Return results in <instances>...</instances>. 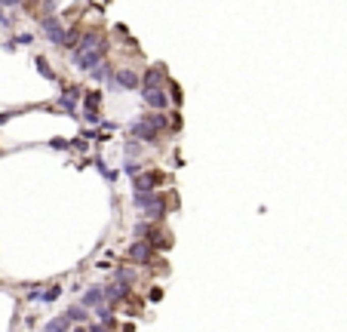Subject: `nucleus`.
<instances>
[{"instance_id":"obj_1","label":"nucleus","mask_w":347,"mask_h":332,"mask_svg":"<svg viewBox=\"0 0 347 332\" xmlns=\"http://www.w3.org/2000/svg\"><path fill=\"white\" fill-rule=\"evenodd\" d=\"M132 203H135V206L141 209V215L151 218V222H160V218H166V212H169L166 197L157 194V191H151V194H132Z\"/></svg>"},{"instance_id":"obj_2","label":"nucleus","mask_w":347,"mask_h":332,"mask_svg":"<svg viewBox=\"0 0 347 332\" xmlns=\"http://www.w3.org/2000/svg\"><path fill=\"white\" fill-rule=\"evenodd\" d=\"M126 259L135 262V265H151V262L157 259V249H154L148 240H132V243L126 246Z\"/></svg>"},{"instance_id":"obj_3","label":"nucleus","mask_w":347,"mask_h":332,"mask_svg":"<svg viewBox=\"0 0 347 332\" xmlns=\"http://www.w3.org/2000/svg\"><path fill=\"white\" fill-rule=\"evenodd\" d=\"M105 49H108L105 43H102L99 49H90V52H80V49H77V52L71 56V65H74L77 71H93L96 65H102V62H105Z\"/></svg>"},{"instance_id":"obj_4","label":"nucleus","mask_w":347,"mask_h":332,"mask_svg":"<svg viewBox=\"0 0 347 332\" xmlns=\"http://www.w3.org/2000/svg\"><path fill=\"white\" fill-rule=\"evenodd\" d=\"M108 83H111V90H138L141 87V77L132 68H117Z\"/></svg>"},{"instance_id":"obj_5","label":"nucleus","mask_w":347,"mask_h":332,"mask_svg":"<svg viewBox=\"0 0 347 332\" xmlns=\"http://www.w3.org/2000/svg\"><path fill=\"white\" fill-rule=\"evenodd\" d=\"M129 132H132L138 142H144V145H157V142H160V132H157L151 123H144V117L132 120V123H129Z\"/></svg>"},{"instance_id":"obj_6","label":"nucleus","mask_w":347,"mask_h":332,"mask_svg":"<svg viewBox=\"0 0 347 332\" xmlns=\"http://www.w3.org/2000/svg\"><path fill=\"white\" fill-rule=\"evenodd\" d=\"M141 77V90H163V83H166V71L163 65H154V68H144Z\"/></svg>"},{"instance_id":"obj_7","label":"nucleus","mask_w":347,"mask_h":332,"mask_svg":"<svg viewBox=\"0 0 347 332\" xmlns=\"http://www.w3.org/2000/svg\"><path fill=\"white\" fill-rule=\"evenodd\" d=\"M160 182V173H151V170H141L138 176H132V191L135 194H151Z\"/></svg>"},{"instance_id":"obj_8","label":"nucleus","mask_w":347,"mask_h":332,"mask_svg":"<svg viewBox=\"0 0 347 332\" xmlns=\"http://www.w3.org/2000/svg\"><path fill=\"white\" fill-rule=\"evenodd\" d=\"M80 99H83V90H80V87H68V90L59 96V102H55V105H59V108H65L71 117H77V105H80Z\"/></svg>"},{"instance_id":"obj_9","label":"nucleus","mask_w":347,"mask_h":332,"mask_svg":"<svg viewBox=\"0 0 347 332\" xmlns=\"http://www.w3.org/2000/svg\"><path fill=\"white\" fill-rule=\"evenodd\" d=\"M43 22V34L55 43V46H62L65 43V28H62V22L55 19V16H46V19H40Z\"/></svg>"},{"instance_id":"obj_10","label":"nucleus","mask_w":347,"mask_h":332,"mask_svg":"<svg viewBox=\"0 0 347 332\" xmlns=\"http://www.w3.org/2000/svg\"><path fill=\"white\" fill-rule=\"evenodd\" d=\"M141 99H144V105L154 108V111H163V108L169 105V96H166L163 90H141Z\"/></svg>"},{"instance_id":"obj_11","label":"nucleus","mask_w":347,"mask_h":332,"mask_svg":"<svg viewBox=\"0 0 347 332\" xmlns=\"http://www.w3.org/2000/svg\"><path fill=\"white\" fill-rule=\"evenodd\" d=\"M102 289H105V301H108V305L123 301V298H126V292H129V289H126L123 283H117V280H114V283H108V286H102Z\"/></svg>"},{"instance_id":"obj_12","label":"nucleus","mask_w":347,"mask_h":332,"mask_svg":"<svg viewBox=\"0 0 347 332\" xmlns=\"http://www.w3.org/2000/svg\"><path fill=\"white\" fill-rule=\"evenodd\" d=\"M99 46H102V34H99V31H86V34L80 37V43H77L80 52H90V49H99Z\"/></svg>"},{"instance_id":"obj_13","label":"nucleus","mask_w":347,"mask_h":332,"mask_svg":"<svg viewBox=\"0 0 347 332\" xmlns=\"http://www.w3.org/2000/svg\"><path fill=\"white\" fill-rule=\"evenodd\" d=\"M102 301H105V289H102V286H90V289L83 292V298H80L83 308H90V305H102Z\"/></svg>"},{"instance_id":"obj_14","label":"nucleus","mask_w":347,"mask_h":332,"mask_svg":"<svg viewBox=\"0 0 347 332\" xmlns=\"http://www.w3.org/2000/svg\"><path fill=\"white\" fill-rule=\"evenodd\" d=\"M144 123H151L157 132H163V129H169V117L163 114V111H151V114H144Z\"/></svg>"},{"instance_id":"obj_15","label":"nucleus","mask_w":347,"mask_h":332,"mask_svg":"<svg viewBox=\"0 0 347 332\" xmlns=\"http://www.w3.org/2000/svg\"><path fill=\"white\" fill-rule=\"evenodd\" d=\"M65 317H68L71 323H86V317H90V314H86V308H83V305H71V308L65 311Z\"/></svg>"},{"instance_id":"obj_16","label":"nucleus","mask_w":347,"mask_h":332,"mask_svg":"<svg viewBox=\"0 0 347 332\" xmlns=\"http://www.w3.org/2000/svg\"><path fill=\"white\" fill-rule=\"evenodd\" d=\"M111 74H114V71H111V65H108V62H102V65H96V68H93V80H96V83H108V80H111Z\"/></svg>"},{"instance_id":"obj_17","label":"nucleus","mask_w":347,"mask_h":332,"mask_svg":"<svg viewBox=\"0 0 347 332\" xmlns=\"http://www.w3.org/2000/svg\"><path fill=\"white\" fill-rule=\"evenodd\" d=\"M114 280H117V283H123V286H132V283H135V271H132V268H117Z\"/></svg>"},{"instance_id":"obj_18","label":"nucleus","mask_w":347,"mask_h":332,"mask_svg":"<svg viewBox=\"0 0 347 332\" xmlns=\"http://www.w3.org/2000/svg\"><path fill=\"white\" fill-rule=\"evenodd\" d=\"M71 329V320L62 314V317H55V320H49V326H46V332H68Z\"/></svg>"},{"instance_id":"obj_19","label":"nucleus","mask_w":347,"mask_h":332,"mask_svg":"<svg viewBox=\"0 0 347 332\" xmlns=\"http://www.w3.org/2000/svg\"><path fill=\"white\" fill-rule=\"evenodd\" d=\"M59 295H62V286H59V283H52V286H46V289L40 292V298H43V301H55Z\"/></svg>"},{"instance_id":"obj_20","label":"nucleus","mask_w":347,"mask_h":332,"mask_svg":"<svg viewBox=\"0 0 347 332\" xmlns=\"http://www.w3.org/2000/svg\"><path fill=\"white\" fill-rule=\"evenodd\" d=\"M37 68H40V74H43V77H46V80H52V83H55V80H59V77H55V74H52V71H49V62H46V59H43V56H37Z\"/></svg>"},{"instance_id":"obj_21","label":"nucleus","mask_w":347,"mask_h":332,"mask_svg":"<svg viewBox=\"0 0 347 332\" xmlns=\"http://www.w3.org/2000/svg\"><path fill=\"white\" fill-rule=\"evenodd\" d=\"M99 105H102V93H99V90H93L90 96L83 99V108H99Z\"/></svg>"},{"instance_id":"obj_22","label":"nucleus","mask_w":347,"mask_h":332,"mask_svg":"<svg viewBox=\"0 0 347 332\" xmlns=\"http://www.w3.org/2000/svg\"><path fill=\"white\" fill-rule=\"evenodd\" d=\"M83 120H86V123H102L99 108H83Z\"/></svg>"},{"instance_id":"obj_23","label":"nucleus","mask_w":347,"mask_h":332,"mask_svg":"<svg viewBox=\"0 0 347 332\" xmlns=\"http://www.w3.org/2000/svg\"><path fill=\"white\" fill-rule=\"evenodd\" d=\"M169 102L182 105V87H179V83H169Z\"/></svg>"},{"instance_id":"obj_24","label":"nucleus","mask_w":347,"mask_h":332,"mask_svg":"<svg viewBox=\"0 0 347 332\" xmlns=\"http://www.w3.org/2000/svg\"><path fill=\"white\" fill-rule=\"evenodd\" d=\"M123 173H126V176H138V173H141V163L126 160V163H123Z\"/></svg>"},{"instance_id":"obj_25","label":"nucleus","mask_w":347,"mask_h":332,"mask_svg":"<svg viewBox=\"0 0 347 332\" xmlns=\"http://www.w3.org/2000/svg\"><path fill=\"white\" fill-rule=\"evenodd\" d=\"M13 40H16V46H19V43H22V46H31V43H34V34L28 31V34H19V37H13Z\"/></svg>"},{"instance_id":"obj_26","label":"nucleus","mask_w":347,"mask_h":332,"mask_svg":"<svg viewBox=\"0 0 347 332\" xmlns=\"http://www.w3.org/2000/svg\"><path fill=\"white\" fill-rule=\"evenodd\" d=\"M123 151H126L129 157H138V154H141V145H138V142H126V148H123Z\"/></svg>"},{"instance_id":"obj_27","label":"nucleus","mask_w":347,"mask_h":332,"mask_svg":"<svg viewBox=\"0 0 347 332\" xmlns=\"http://www.w3.org/2000/svg\"><path fill=\"white\" fill-rule=\"evenodd\" d=\"M49 148H59V151H65V148H68V142H65V139H52V142H49Z\"/></svg>"},{"instance_id":"obj_28","label":"nucleus","mask_w":347,"mask_h":332,"mask_svg":"<svg viewBox=\"0 0 347 332\" xmlns=\"http://www.w3.org/2000/svg\"><path fill=\"white\" fill-rule=\"evenodd\" d=\"M10 25H13V22H10V19L4 16V7H0V28H10Z\"/></svg>"},{"instance_id":"obj_29","label":"nucleus","mask_w":347,"mask_h":332,"mask_svg":"<svg viewBox=\"0 0 347 332\" xmlns=\"http://www.w3.org/2000/svg\"><path fill=\"white\" fill-rule=\"evenodd\" d=\"M22 0H0V7H19Z\"/></svg>"},{"instance_id":"obj_30","label":"nucleus","mask_w":347,"mask_h":332,"mask_svg":"<svg viewBox=\"0 0 347 332\" xmlns=\"http://www.w3.org/2000/svg\"><path fill=\"white\" fill-rule=\"evenodd\" d=\"M90 332H108V326H93Z\"/></svg>"},{"instance_id":"obj_31","label":"nucleus","mask_w":347,"mask_h":332,"mask_svg":"<svg viewBox=\"0 0 347 332\" xmlns=\"http://www.w3.org/2000/svg\"><path fill=\"white\" fill-rule=\"evenodd\" d=\"M74 332H90V329H83V326H80V329H74Z\"/></svg>"},{"instance_id":"obj_32","label":"nucleus","mask_w":347,"mask_h":332,"mask_svg":"<svg viewBox=\"0 0 347 332\" xmlns=\"http://www.w3.org/2000/svg\"><path fill=\"white\" fill-rule=\"evenodd\" d=\"M43 332H46V329H43Z\"/></svg>"}]
</instances>
